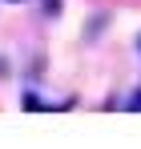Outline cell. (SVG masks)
I'll list each match as a JSON object with an SVG mask.
<instances>
[{"label": "cell", "mask_w": 141, "mask_h": 149, "mask_svg": "<svg viewBox=\"0 0 141 149\" xmlns=\"http://www.w3.org/2000/svg\"><path fill=\"white\" fill-rule=\"evenodd\" d=\"M8 4H20V0H8Z\"/></svg>", "instance_id": "cell-1"}, {"label": "cell", "mask_w": 141, "mask_h": 149, "mask_svg": "<svg viewBox=\"0 0 141 149\" xmlns=\"http://www.w3.org/2000/svg\"><path fill=\"white\" fill-rule=\"evenodd\" d=\"M137 49H141V36H137Z\"/></svg>", "instance_id": "cell-2"}]
</instances>
